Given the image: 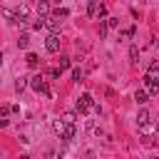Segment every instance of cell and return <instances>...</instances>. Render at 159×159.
Instances as JSON below:
<instances>
[{"mask_svg": "<svg viewBox=\"0 0 159 159\" xmlns=\"http://www.w3.org/2000/svg\"><path fill=\"white\" fill-rule=\"evenodd\" d=\"M25 62H27V67H32V70H35V67L40 65V57H37L35 52H27V57H25Z\"/></svg>", "mask_w": 159, "mask_h": 159, "instance_id": "cell-7", "label": "cell"}, {"mask_svg": "<svg viewBox=\"0 0 159 159\" xmlns=\"http://www.w3.org/2000/svg\"><path fill=\"white\" fill-rule=\"evenodd\" d=\"M30 87H32L35 92H40V94H47V97H55V94H52V89L47 87V82H45V77H40V75L30 80Z\"/></svg>", "mask_w": 159, "mask_h": 159, "instance_id": "cell-1", "label": "cell"}, {"mask_svg": "<svg viewBox=\"0 0 159 159\" xmlns=\"http://www.w3.org/2000/svg\"><path fill=\"white\" fill-rule=\"evenodd\" d=\"M104 15H107V7H104V5H99V12H97V17H104Z\"/></svg>", "mask_w": 159, "mask_h": 159, "instance_id": "cell-25", "label": "cell"}, {"mask_svg": "<svg viewBox=\"0 0 159 159\" xmlns=\"http://www.w3.org/2000/svg\"><path fill=\"white\" fill-rule=\"evenodd\" d=\"M75 137H77V129H75V124H67V127H65V132L60 134V139H65V142H72Z\"/></svg>", "mask_w": 159, "mask_h": 159, "instance_id": "cell-5", "label": "cell"}, {"mask_svg": "<svg viewBox=\"0 0 159 159\" xmlns=\"http://www.w3.org/2000/svg\"><path fill=\"white\" fill-rule=\"evenodd\" d=\"M20 159H30V157H27V154H22V157H20Z\"/></svg>", "mask_w": 159, "mask_h": 159, "instance_id": "cell-27", "label": "cell"}, {"mask_svg": "<svg viewBox=\"0 0 159 159\" xmlns=\"http://www.w3.org/2000/svg\"><path fill=\"white\" fill-rule=\"evenodd\" d=\"M72 80H75V82L82 80V70H80V67H72Z\"/></svg>", "mask_w": 159, "mask_h": 159, "instance_id": "cell-20", "label": "cell"}, {"mask_svg": "<svg viewBox=\"0 0 159 159\" xmlns=\"http://www.w3.org/2000/svg\"><path fill=\"white\" fill-rule=\"evenodd\" d=\"M45 20H47V17H37V20L32 22V27H35V30H40V27H45Z\"/></svg>", "mask_w": 159, "mask_h": 159, "instance_id": "cell-21", "label": "cell"}, {"mask_svg": "<svg viewBox=\"0 0 159 159\" xmlns=\"http://www.w3.org/2000/svg\"><path fill=\"white\" fill-rule=\"evenodd\" d=\"M65 124H75V119H77V112H65Z\"/></svg>", "mask_w": 159, "mask_h": 159, "instance_id": "cell-18", "label": "cell"}, {"mask_svg": "<svg viewBox=\"0 0 159 159\" xmlns=\"http://www.w3.org/2000/svg\"><path fill=\"white\" fill-rule=\"evenodd\" d=\"M144 82H147V87H149V94H159V80H157V77L147 75V77H144Z\"/></svg>", "mask_w": 159, "mask_h": 159, "instance_id": "cell-4", "label": "cell"}, {"mask_svg": "<svg viewBox=\"0 0 159 159\" xmlns=\"http://www.w3.org/2000/svg\"><path fill=\"white\" fill-rule=\"evenodd\" d=\"M22 87H25V80H17V82H15V89H17V92H20V89H22Z\"/></svg>", "mask_w": 159, "mask_h": 159, "instance_id": "cell-26", "label": "cell"}, {"mask_svg": "<svg viewBox=\"0 0 159 159\" xmlns=\"http://www.w3.org/2000/svg\"><path fill=\"white\" fill-rule=\"evenodd\" d=\"M107 30H109L107 22H99V37H107Z\"/></svg>", "mask_w": 159, "mask_h": 159, "instance_id": "cell-24", "label": "cell"}, {"mask_svg": "<svg viewBox=\"0 0 159 159\" xmlns=\"http://www.w3.org/2000/svg\"><path fill=\"white\" fill-rule=\"evenodd\" d=\"M27 45H30V35H27V32H22V35H20V40H17V47H20V50H25Z\"/></svg>", "mask_w": 159, "mask_h": 159, "instance_id": "cell-11", "label": "cell"}, {"mask_svg": "<svg viewBox=\"0 0 159 159\" xmlns=\"http://www.w3.org/2000/svg\"><path fill=\"white\" fill-rule=\"evenodd\" d=\"M129 60H132V62H139V47H137V45L129 47Z\"/></svg>", "mask_w": 159, "mask_h": 159, "instance_id": "cell-15", "label": "cell"}, {"mask_svg": "<svg viewBox=\"0 0 159 159\" xmlns=\"http://www.w3.org/2000/svg\"><path fill=\"white\" fill-rule=\"evenodd\" d=\"M65 127H67V124H65V119H55V122H52V129H55L57 134H62V132H65Z\"/></svg>", "mask_w": 159, "mask_h": 159, "instance_id": "cell-12", "label": "cell"}, {"mask_svg": "<svg viewBox=\"0 0 159 159\" xmlns=\"http://www.w3.org/2000/svg\"><path fill=\"white\" fill-rule=\"evenodd\" d=\"M60 75H62V70H60V67H52V70H47V77H52V80H57Z\"/></svg>", "mask_w": 159, "mask_h": 159, "instance_id": "cell-19", "label": "cell"}, {"mask_svg": "<svg viewBox=\"0 0 159 159\" xmlns=\"http://www.w3.org/2000/svg\"><path fill=\"white\" fill-rule=\"evenodd\" d=\"M134 32H137V27H134V25H129V27H124V30L119 32V37H134Z\"/></svg>", "mask_w": 159, "mask_h": 159, "instance_id": "cell-14", "label": "cell"}, {"mask_svg": "<svg viewBox=\"0 0 159 159\" xmlns=\"http://www.w3.org/2000/svg\"><path fill=\"white\" fill-rule=\"evenodd\" d=\"M45 50H47V52H52V55H55V52H60V35H52V32H50V35H47V40H45Z\"/></svg>", "mask_w": 159, "mask_h": 159, "instance_id": "cell-3", "label": "cell"}, {"mask_svg": "<svg viewBox=\"0 0 159 159\" xmlns=\"http://www.w3.org/2000/svg\"><path fill=\"white\" fill-rule=\"evenodd\" d=\"M94 107H97V104H94L92 94H87V92H84V94L77 99V107H75V109H77L80 114H87V112H89V109H94Z\"/></svg>", "mask_w": 159, "mask_h": 159, "instance_id": "cell-2", "label": "cell"}, {"mask_svg": "<svg viewBox=\"0 0 159 159\" xmlns=\"http://www.w3.org/2000/svg\"><path fill=\"white\" fill-rule=\"evenodd\" d=\"M137 122H139V127H147V124H149V112H147V109H139Z\"/></svg>", "mask_w": 159, "mask_h": 159, "instance_id": "cell-9", "label": "cell"}, {"mask_svg": "<svg viewBox=\"0 0 159 159\" xmlns=\"http://www.w3.org/2000/svg\"><path fill=\"white\" fill-rule=\"evenodd\" d=\"M70 65H72V60H70L67 55H62V57H60V65H57V67H60V70H67Z\"/></svg>", "mask_w": 159, "mask_h": 159, "instance_id": "cell-17", "label": "cell"}, {"mask_svg": "<svg viewBox=\"0 0 159 159\" xmlns=\"http://www.w3.org/2000/svg\"><path fill=\"white\" fill-rule=\"evenodd\" d=\"M45 25H47V27L52 30V35H57V30H60V25H62V20L52 15V17H47V20H45Z\"/></svg>", "mask_w": 159, "mask_h": 159, "instance_id": "cell-6", "label": "cell"}, {"mask_svg": "<svg viewBox=\"0 0 159 159\" xmlns=\"http://www.w3.org/2000/svg\"><path fill=\"white\" fill-rule=\"evenodd\" d=\"M97 12H99V5H97V2H89V5H87V15H89V17H97Z\"/></svg>", "mask_w": 159, "mask_h": 159, "instance_id": "cell-13", "label": "cell"}, {"mask_svg": "<svg viewBox=\"0 0 159 159\" xmlns=\"http://www.w3.org/2000/svg\"><path fill=\"white\" fill-rule=\"evenodd\" d=\"M149 75H152V77L159 75V62H152V65H149Z\"/></svg>", "mask_w": 159, "mask_h": 159, "instance_id": "cell-22", "label": "cell"}, {"mask_svg": "<svg viewBox=\"0 0 159 159\" xmlns=\"http://www.w3.org/2000/svg\"><path fill=\"white\" fill-rule=\"evenodd\" d=\"M47 12H50V2H45V0L37 2V15L42 17V15H47Z\"/></svg>", "mask_w": 159, "mask_h": 159, "instance_id": "cell-10", "label": "cell"}, {"mask_svg": "<svg viewBox=\"0 0 159 159\" xmlns=\"http://www.w3.org/2000/svg\"><path fill=\"white\" fill-rule=\"evenodd\" d=\"M134 99H137L139 104H147V102H149V94H147V89H137V92H134Z\"/></svg>", "mask_w": 159, "mask_h": 159, "instance_id": "cell-8", "label": "cell"}, {"mask_svg": "<svg viewBox=\"0 0 159 159\" xmlns=\"http://www.w3.org/2000/svg\"><path fill=\"white\" fill-rule=\"evenodd\" d=\"M104 22H107V27H117V25H119V20H117V17H107Z\"/></svg>", "mask_w": 159, "mask_h": 159, "instance_id": "cell-23", "label": "cell"}, {"mask_svg": "<svg viewBox=\"0 0 159 159\" xmlns=\"http://www.w3.org/2000/svg\"><path fill=\"white\" fill-rule=\"evenodd\" d=\"M52 15H55V17H67V15H70V10H67V7H55V10H52Z\"/></svg>", "mask_w": 159, "mask_h": 159, "instance_id": "cell-16", "label": "cell"}]
</instances>
